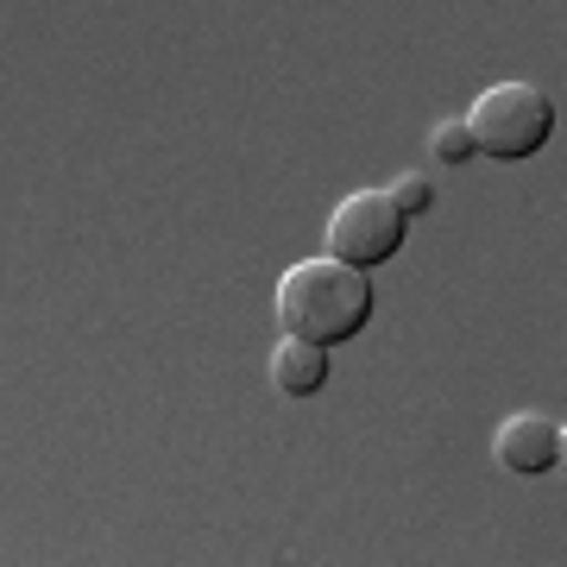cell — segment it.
Here are the masks:
<instances>
[{
	"mask_svg": "<svg viewBox=\"0 0 567 567\" xmlns=\"http://www.w3.org/2000/svg\"><path fill=\"white\" fill-rule=\"evenodd\" d=\"M404 208L391 203V189H353L334 215H328V252L347 265H360V271H372V265H385L404 252Z\"/></svg>",
	"mask_w": 567,
	"mask_h": 567,
	"instance_id": "obj_3",
	"label": "cell"
},
{
	"mask_svg": "<svg viewBox=\"0 0 567 567\" xmlns=\"http://www.w3.org/2000/svg\"><path fill=\"white\" fill-rule=\"evenodd\" d=\"M429 152H435L442 164H466V158H480V140H473L466 121H442L435 133H429Z\"/></svg>",
	"mask_w": 567,
	"mask_h": 567,
	"instance_id": "obj_6",
	"label": "cell"
},
{
	"mask_svg": "<svg viewBox=\"0 0 567 567\" xmlns=\"http://www.w3.org/2000/svg\"><path fill=\"white\" fill-rule=\"evenodd\" d=\"M391 203L404 208V215H429V208H435V183L416 177V171H404V177L391 183Z\"/></svg>",
	"mask_w": 567,
	"mask_h": 567,
	"instance_id": "obj_7",
	"label": "cell"
},
{
	"mask_svg": "<svg viewBox=\"0 0 567 567\" xmlns=\"http://www.w3.org/2000/svg\"><path fill=\"white\" fill-rule=\"evenodd\" d=\"M466 126L480 140V158L498 164H524L536 158L555 133V102H548L536 82H492L480 102L466 107Z\"/></svg>",
	"mask_w": 567,
	"mask_h": 567,
	"instance_id": "obj_2",
	"label": "cell"
},
{
	"mask_svg": "<svg viewBox=\"0 0 567 567\" xmlns=\"http://www.w3.org/2000/svg\"><path fill=\"white\" fill-rule=\"evenodd\" d=\"M372 278H365L360 265L334 259H297L290 271L278 278V322L284 334H303L316 347H341L353 341L365 322H372Z\"/></svg>",
	"mask_w": 567,
	"mask_h": 567,
	"instance_id": "obj_1",
	"label": "cell"
},
{
	"mask_svg": "<svg viewBox=\"0 0 567 567\" xmlns=\"http://www.w3.org/2000/svg\"><path fill=\"white\" fill-rule=\"evenodd\" d=\"M561 466H567V429H561Z\"/></svg>",
	"mask_w": 567,
	"mask_h": 567,
	"instance_id": "obj_8",
	"label": "cell"
},
{
	"mask_svg": "<svg viewBox=\"0 0 567 567\" xmlns=\"http://www.w3.org/2000/svg\"><path fill=\"white\" fill-rule=\"evenodd\" d=\"M328 385V347L303 341V334H284L278 347H271V391L278 398H316V391Z\"/></svg>",
	"mask_w": 567,
	"mask_h": 567,
	"instance_id": "obj_5",
	"label": "cell"
},
{
	"mask_svg": "<svg viewBox=\"0 0 567 567\" xmlns=\"http://www.w3.org/2000/svg\"><path fill=\"white\" fill-rule=\"evenodd\" d=\"M492 461L505 466V473H517V480L555 473V466H561V423H555V416H536V410L505 416L498 435H492Z\"/></svg>",
	"mask_w": 567,
	"mask_h": 567,
	"instance_id": "obj_4",
	"label": "cell"
}]
</instances>
